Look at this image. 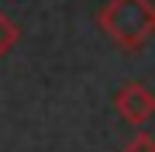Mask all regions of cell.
Listing matches in <instances>:
<instances>
[{"label":"cell","instance_id":"obj_1","mask_svg":"<svg viewBox=\"0 0 155 152\" xmlns=\"http://www.w3.org/2000/svg\"><path fill=\"white\" fill-rule=\"evenodd\" d=\"M97 24L114 45L138 52L155 35V0H107L97 14Z\"/></svg>","mask_w":155,"mask_h":152},{"label":"cell","instance_id":"obj_2","mask_svg":"<svg viewBox=\"0 0 155 152\" xmlns=\"http://www.w3.org/2000/svg\"><path fill=\"white\" fill-rule=\"evenodd\" d=\"M117 114H121L124 121L131 124H145L155 114V97L145 83H124L121 90H117Z\"/></svg>","mask_w":155,"mask_h":152},{"label":"cell","instance_id":"obj_3","mask_svg":"<svg viewBox=\"0 0 155 152\" xmlns=\"http://www.w3.org/2000/svg\"><path fill=\"white\" fill-rule=\"evenodd\" d=\"M14 42H17V24H14L4 11H0V59L14 49Z\"/></svg>","mask_w":155,"mask_h":152},{"label":"cell","instance_id":"obj_4","mask_svg":"<svg viewBox=\"0 0 155 152\" xmlns=\"http://www.w3.org/2000/svg\"><path fill=\"white\" fill-rule=\"evenodd\" d=\"M124 152H155V142L148 138V135H138L134 142H127V149Z\"/></svg>","mask_w":155,"mask_h":152}]
</instances>
